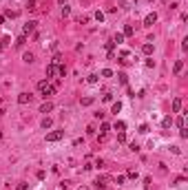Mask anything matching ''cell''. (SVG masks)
Returning <instances> with one entry per match:
<instances>
[{"label": "cell", "instance_id": "1", "mask_svg": "<svg viewBox=\"0 0 188 190\" xmlns=\"http://www.w3.org/2000/svg\"><path fill=\"white\" fill-rule=\"evenodd\" d=\"M38 91L42 93V97H49V95H53L55 93V86H51V84H47V80H42V82H38Z\"/></svg>", "mask_w": 188, "mask_h": 190}, {"label": "cell", "instance_id": "2", "mask_svg": "<svg viewBox=\"0 0 188 190\" xmlns=\"http://www.w3.org/2000/svg\"><path fill=\"white\" fill-rule=\"evenodd\" d=\"M62 137H64V130H53V133L47 135V141H60Z\"/></svg>", "mask_w": 188, "mask_h": 190}, {"label": "cell", "instance_id": "3", "mask_svg": "<svg viewBox=\"0 0 188 190\" xmlns=\"http://www.w3.org/2000/svg\"><path fill=\"white\" fill-rule=\"evenodd\" d=\"M33 102V95L31 93H20L18 95V104H31Z\"/></svg>", "mask_w": 188, "mask_h": 190}, {"label": "cell", "instance_id": "4", "mask_svg": "<svg viewBox=\"0 0 188 190\" xmlns=\"http://www.w3.org/2000/svg\"><path fill=\"white\" fill-rule=\"evenodd\" d=\"M155 22H157V13H155V11H153V13H148L146 18H144V25H146V27H153Z\"/></svg>", "mask_w": 188, "mask_h": 190}, {"label": "cell", "instance_id": "5", "mask_svg": "<svg viewBox=\"0 0 188 190\" xmlns=\"http://www.w3.org/2000/svg\"><path fill=\"white\" fill-rule=\"evenodd\" d=\"M35 31V22H27L25 27H22V35H29V33H33Z\"/></svg>", "mask_w": 188, "mask_h": 190}, {"label": "cell", "instance_id": "6", "mask_svg": "<svg viewBox=\"0 0 188 190\" xmlns=\"http://www.w3.org/2000/svg\"><path fill=\"white\" fill-rule=\"evenodd\" d=\"M55 73H58V64H53V62H51V64L47 66V75H49V77H53Z\"/></svg>", "mask_w": 188, "mask_h": 190}, {"label": "cell", "instance_id": "7", "mask_svg": "<svg viewBox=\"0 0 188 190\" xmlns=\"http://www.w3.org/2000/svg\"><path fill=\"white\" fill-rule=\"evenodd\" d=\"M51 110H53V104H51V102H45V104L40 106V113H51Z\"/></svg>", "mask_w": 188, "mask_h": 190}, {"label": "cell", "instance_id": "8", "mask_svg": "<svg viewBox=\"0 0 188 190\" xmlns=\"http://www.w3.org/2000/svg\"><path fill=\"white\" fill-rule=\"evenodd\" d=\"M133 33H135V29H133L131 25H126V27H124V31H122V35H124V38H131Z\"/></svg>", "mask_w": 188, "mask_h": 190}, {"label": "cell", "instance_id": "9", "mask_svg": "<svg viewBox=\"0 0 188 190\" xmlns=\"http://www.w3.org/2000/svg\"><path fill=\"white\" fill-rule=\"evenodd\" d=\"M173 110H175V113L182 110V97H175V100H173Z\"/></svg>", "mask_w": 188, "mask_h": 190}, {"label": "cell", "instance_id": "10", "mask_svg": "<svg viewBox=\"0 0 188 190\" xmlns=\"http://www.w3.org/2000/svg\"><path fill=\"white\" fill-rule=\"evenodd\" d=\"M95 188H106V179H104V177H98V179H95Z\"/></svg>", "mask_w": 188, "mask_h": 190}, {"label": "cell", "instance_id": "11", "mask_svg": "<svg viewBox=\"0 0 188 190\" xmlns=\"http://www.w3.org/2000/svg\"><path fill=\"white\" fill-rule=\"evenodd\" d=\"M119 110H122V102H113V106H111V113H115V115H117Z\"/></svg>", "mask_w": 188, "mask_h": 190}, {"label": "cell", "instance_id": "12", "mask_svg": "<svg viewBox=\"0 0 188 190\" xmlns=\"http://www.w3.org/2000/svg\"><path fill=\"white\" fill-rule=\"evenodd\" d=\"M162 126H164V128H170V126H173V117H164V120H162Z\"/></svg>", "mask_w": 188, "mask_h": 190}, {"label": "cell", "instance_id": "13", "mask_svg": "<svg viewBox=\"0 0 188 190\" xmlns=\"http://www.w3.org/2000/svg\"><path fill=\"white\" fill-rule=\"evenodd\" d=\"M7 46H9V38L5 35V38H0V51H5Z\"/></svg>", "mask_w": 188, "mask_h": 190}, {"label": "cell", "instance_id": "14", "mask_svg": "<svg viewBox=\"0 0 188 190\" xmlns=\"http://www.w3.org/2000/svg\"><path fill=\"white\" fill-rule=\"evenodd\" d=\"M25 42H27V35H20L18 40H16V46H18V49H22V46H25Z\"/></svg>", "mask_w": 188, "mask_h": 190}, {"label": "cell", "instance_id": "15", "mask_svg": "<svg viewBox=\"0 0 188 190\" xmlns=\"http://www.w3.org/2000/svg\"><path fill=\"white\" fill-rule=\"evenodd\" d=\"M142 51H144L146 55H151V53H153V44H151V42H146V44L142 46Z\"/></svg>", "mask_w": 188, "mask_h": 190}, {"label": "cell", "instance_id": "16", "mask_svg": "<svg viewBox=\"0 0 188 190\" xmlns=\"http://www.w3.org/2000/svg\"><path fill=\"white\" fill-rule=\"evenodd\" d=\"M51 126H53V120H51V117H45V120H42V128H51Z\"/></svg>", "mask_w": 188, "mask_h": 190}, {"label": "cell", "instance_id": "17", "mask_svg": "<svg viewBox=\"0 0 188 190\" xmlns=\"http://www.w3.org/2000/svg\"><path fill=\"white\" fill-rule=\"evenodd\" d=\"M115 130H117V133H124V130H126V124H124V122H115Z\"/></svg>", "mask_w": 188, "mask_h": 190}, {"label": "cell", "instance_id": "18", "mask_svg": "<svg viewBox=\"0 0 188 190\" xmlns=\"http://www.w3.org/2000/svg\"><path fill=\"white\" fill-rule=\"evenodd\" d=\"M71 15V7L69 5H62V18H69Z\"/></svg>", "mask_w": 188, "mask_h": 190}, {"label": "cell", "instance_id": "19", "mask_svg": "<svg viewBox=\"0 0 188 190\" xmlns=\"http://www.w3.org/2000/svg\"><path fill=\"white\" fill-rule=\"evenodd\" d=\"M113 42H115V44H122V42H124V35H122V33H115V35H113Z\"/></svg>", "mask_w": 188, "mask_h": 190}, {"label": "cell", "instance_id": "20", "mask_svg": "<svg viewBox=\"0 0 188 190\" xmlns=\"http://www.w3.org/2000/svg\"><path fill=\"white\" fill-rule=\"evenodd\" d=\"M182 69H184V62L179 60V62H175V66H173V71L175 73H182Z\"/></svg>", "mask_w": 188, "mask_h": 190}, {"label": "cell", "instance_id": "21", "mask_svg": "<svg viewBox=\"0 0 188 190\" xmlns=\"http://www.w3.org/2000/svg\"><path fill=\"white\" fill-rule=\"evenodd\" d=\"M117 77H119V84H126L129 82V75L126 73H117Z\"/></svg>", "mask_w": 188, "mask_h": 190}, {"label": "cell", "instance_id": "22", "mask_svg": "<svg viewBox=\"0 0 188 190\" xmlns=\"http://www.w3.org/2000/svg\"><path fill=\"white\" fill-rule=\"evenodd\" d=\"M22 60H25L27 64H31V62H33V53H25V55H22Z\"/></svg>", "mask_w": 188, "mask_h": 190}, {"label": "cell", "instance_id": "23", "mask_svg": "<svg viewBox=\"0 0 188 190\" xmlns=\"http://www.w3.org/2000/svg\"><path fill=\"white\" fill-rule=\"evenodd\" d=\"M100 130H102V135H106V133H109V130H111V126L106 124V122H104V124L100 126Z\"/></svg>", "mask_w": 188, "mask_h": 190}, {"label": "cell", "instance_id": "24", "mask_svg": "<svg viewBox=\"0 0 188 190\" xmlns=\"http://www.w3.org/2000/svg\"><path fill=\"white\" fill-rule=\"evenodd\" d=\"M177 126H179V128H186V117H179V120H177Z\"/></svg>", "mask_w": 188, "mask_h": 190}, {"label": "cell", "instance_id": "25", "mask_svg": "<svg viewBox=\"0 0 188 190\" xmlns=\"http://www.w3.org/2000/svg\"><path fill=\"white\" fill-rule=\"evenodd\" d=\"M124 181H126V177H124V175H117V177H115V184H117V186H122Z\"/></svg>", "mask_w": 188, "mask_h": 190}, {"label": "cell", "instance_id": "26", "mask_svg": "<svg viewBox=\"0 0 188 190\" xmlns=\"http://www.w3.org/2000/svg\"><path fill=\"white\" fill-rule=\"evenodd\" d=\"M111 75H113L111 69H102V77H111Z\"/></svg>", "mask_w": 188, "mask_h": 190}, {"label": "cell", "instance_id": "27", "mask_svg": "<svg viewBox=\"0 0 188 190\" xmlns=\"http://www.w3.org/2000/svg\"><path fill=\"white\" fill-rule=\"evenodd\" d=\"M93 104V97H84V100H82V106H91Z\"/></svg>", "mask_w": 188, "mask_h": 190}, {"label": "cell", "instance_id": "28", "mask_svg": "<svg viewBox=\"0 0 188 190\" xmlns=\"http://www.w3.org/2000/svg\"><path fill=\"white\" fill-rule=\"evenodd\" d=\"M35 2H38V0H29V5H27V9H29V11H35Z\"/></svg>", "mask_w": 188, "mask_h": 190}, {"label": "cell", "instance_id": "29", "mask_svg": "<svg viewBox=\"0 0 188 190\" xmlns=\"http://www.w3.org/2000/svg\"><path fill=\"white\" fill-rule=\"evenodd\" d=\"M139 133H142V135H146V133H148V124H142V126H139Z\"/></svg>", "mask_w": 188, "mask_h": 190}, {"label": "cell", "instance_id": "30", "mask_svg": "<svg viewBox=\"0 0 188 190\" xmlns=\"http://www.w3.org/2000/svg\"><path fill=\"white\" fill-rule=\"evenodd\" d=\"M86 82H89V84H95V82H98V75H89V77H86Z\"/></svg>", "mask_w": 188, "mask_h": 190}, {"label": "cell", "instance_id": "31", "mask_svg": "<svg viewBox=\"0 0 188 190\" xmlns=\"http://www.w3.org/2000/svg\"><path fill=\"white\" fill-rule=\"evenodd\" d=\"M111 100H113V95H111V93H104L102 95V102H111Z\"/></svg>", "mask_w": 188, "mask_h": 190}, {"label": "cell", "instance_id": "32", "mask_svg": "<svg viewBox=\"0 0 188 190\" xmlns=\"http://www.w3.org/2000/svg\"><path fill=\"white\" fill-rule=\"evenodd\" d=\"M144 188L151 190V177H144Z\"/></svg>", "mask_w": 188, "mask_h": 190}, {"label": "cell", "instance_id": "33", "mask_svg": "<svg viewBox=\"0 0 188 190\" xmlns=\"http://www.w3.org/2000/svg\"><path fill=\"white\" fill-rule=\"evenodd\" d=\"M60 62H62V55L55 53V55H53V64H60Z\"/></svg>", "mask_w": 188, "mask_h": 190}, {"label": "cell", "instance_id": "34", "mask_svg": "<svg viewBox=\"0 0 188 190\" xmlns=\"http://www.w3.org/2000/svg\"><path fill=\"white\" fill-rule=\"evenodd\" d=\"M95 20H100V22L104 20V13H102V11H95Z\"/></svg>", "mask_w": 188, "mask_h": 190}, {"label": "cell", "instance_id": "35", "mask_svg": "<svg viewBox=\"0 0 188 190\" xmlns=\"http://www.w3.org/2000/svg\"><path fill=\"white\" fill-rule=\"evenodd\" d=\"M129 177L131 179H137V170H129Z\"/></svg>", "mask_w": 188, "mask_h": 190}, {"label": "cell", "instance_id": "36", "mask_svg": "<svg viewBox=\"0 0 188 190\" xmlns=\"http://www.w3.org/2000/svg\"><path fill=\"white\" fill-rule=\"evenodd\" d=\"M58 73L62 75V77H64V75H66V66H60V69H58Z\"/></svg>", "mask_w": 188, "mask_h": 190}, {"label": "cell", "instance_id": "37", "mask_svg": "<svg viewBox=\"0 0 188 190\" xmlns=\"http://www.w3.org/2000/svg\"><path fill=\"white\" fill-rule=\"evenodd\" d=\"M179 135H182V139H186V137H188V130L182 128V130H179Z\"/></svg>", "mask_w": 188, "mask_h": 190}, {"label": "cell", "instance_id": "38", "mask_svg": "<svg viewBox=\"0 0 188 190\" xmlns=\"http://www.w3.org/2000/svg\"><path fill=\"white\" fill-rule=\"evenodd\" d=\"M2 22H5V15H0V25H2Z\"/></svg>", "mask_w": 188, "mask_h": 190}, {"label": "cell", "instance_id": "39", "mask_svg": "<svg viewBox=\"0 0 188 190\" xmlns=\"http://www.w3.org/2000/svg\"><path fill=\"white\" fill-rule=\"evenodd\" d=\"M58 2H60V5H66V0H58Z\"/></svg>", "mask_w": 188, "mask_h": 190}, {"label": "cell", "instance_id": "40", "mask_svg": "<svg viewBox=\"0 0 188 190\" xmlns=\"http://www.w3.org/2000/svg\"><path fill=\"white\" fill-rule=\"evenodd\" d=\"M80 190H89V188H86V186H82V188H80Z\"/></svg>", "mask_w": 188, "mask_h": 190}]
</instances>
